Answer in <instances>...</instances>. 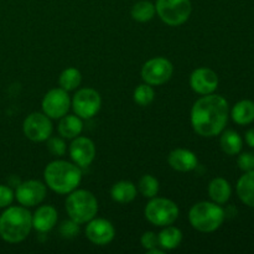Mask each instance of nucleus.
I'll list each match as a JSON object with an SVG mask.
<instances>
[{"mask_svg":"<svg viewBox=\"0 0 254 254\" xmlns=\"http://www.w3.org/2000/svg\"><path fill=\"white\" fill-rule=\"evenodd\" d=\"M237 195L240 200L248 207L254 208V170L246 171L237 181Z\"/></svg>","mask_w":254,"mask_h":254,"instance_id":"nucleus-21","label":"nucleus"},{"mask_svg":"<svg viewBox=\"0 0 254 254\" xmlns=\"http://www.w3.org/2000/svg\"><path fill=\"white\" fill-rule=\"evenodd\" d=\"M156 14L155 4H153L149 0H140L136 1L135 4L131 6L130 15L133 20L138 22H148L151 19H154Z\"/></svg>","mask_w":254,"mask_h":254,"instance_id":"nucleus-25","label":"nucleus"},{"mask_svg":"<svg viewBox=\"0 0 254 254\" xmlns=\"http://www.w3.org/2000/svg\"><path fill=\"white\" fill-rule=\"evenodd\" d=\"M82 82V74L79 69L74 68V67H68L64 68V71L60 73L59 77V84L62 89L69 92L74 91L79 87Z\"/></svg>","mask_w":254,"mask_h":254,"instance_id":"nucleus-26","label":"nucleus"},{"mask_svg":"<svg viewBox=\"0 0 254 254\" xmlns=\"http://www.w3.org/2000/svg\"><path fill=\"white\" fill-rule=\"evenodd\" d=\"M246 141H247V144L251 148H254V128L247 130V133H246Z\"/></svg>","mask_w":254,"mask_h":254,"instance_id":"nucleus-34","label":"nucleus"},{"mask_svg":"<svg viewBox=\"0 0 254 254\" xmlns=\"http://www.w3.org/2000/svg\"><path fill=\"white\" fill-rule=\"evenodd\" d=\"M64 207L71 220L79 225H84L96 217L98 212V201L91 191L76 189L68 193Z\"/></svg>","mask_w":254,"mask_h":254,"instance_id":"nucleus-5","label":"nucleus"},{"mask_svg":"<svg viewBox=\"0 0 254 254\" xmlns=\"http://www.w3.org/2000/svg\"><path fill=\"white\" fill-rule=\"evenodd\" d=\"M84 233H86V237L89 242L103 247V246L109 245L114 240L116 228L111 221L106 220V218L94 217L87 222Z\"/></svg>","mask_w":254,"mask_h":254,"instance_id":"nucleus-13","label":"nucleus"},{"mask_svg":"<svg viewBox=\"0 0 254 254\" xmlns=\"http://www.w3.org/2000/svg\"><path fill=\"white\" fill-rule=\"evenodd\" d=\"M138 189L131 181L122 180L114 184L111 189V197L114 202L122 203H130L131 201L135 200Z\"/></svg>","mask_w":254,"mask_h":254,"instance_id":"nucleus-19","label":"nucleus"},{"mask_svg":"<svg viewBox=\"0 0 254 254\" xmlns=\"http://www.w3.org/2000/svg\"><path fill=\"white\" fill-rule=\"evenodd\" d=\"M32 230V213L24 206L6 207L0 215V237L5 242L20 243Z\"/></svg>","mask_w":254,"mask_h":254,"instance_id":"nucleus-3","label":"nucleus"},{"mask_svg":"<svg viewBox=\"0 0 254 254\" xmlns=\"http://www.w3.org/2000/svg\"><path fill=\"white\" fill-rule=\"evenodd\" d=\"M174 66L165 57L148 60L141 67V78L150 86H163L173 77Z\"/></svg>","mask_w":254,"mask_h":254,"instance_id":"nucleus-9","label":"nucleus"},{"mask_svg":"<svg viewBox=\"0 0 254 254\" xmlns=\"http://www.w3.org/2000/svg\"><path fill=\"white\" fill-rule=\"evenodd\" d=\"M159 237V247L164 251H173L178 248L183 242V232L180 228L175 227L173 225L165 226L161 230L160 233H158Z\"/></svg>","mask_w":254,"mask_h":254,"instance_id":"nucleus-23","label":"nucleus"},{"mask_svg":"<svg viewBox=\"0 0 254 254\" xmlns=\"http://www.w3.org/2000/svg\"><path fill=\"white\" fill-rule=\"evenodd\" d=\"M179 206L170 198L155 197L150 198L144 208L145 218L156 227H165L173 225L179 218Z\"/></svg>","mask_w":254,"mask_h":254,"instance_id":"nucleus-6","label":"nucleus"},{"mask_svg":"<svg viewBox=\"0 0 254 254\" xmlns=\"http://www.w3.org/2000/svg\"><path fill=\"white\" fill-rule=\"evenodd\" d=\"M138 190L144 197L153 198L158 196L159 190H160V185H159L158 179L154 178L153 175H143L138 183Z\"/></svg>","mask_w":254,"mask_h":254,"instance_id":"nucleus-27","label":"nucleus"},{"mask_svg":"<svg viewBox=\"0 0 254 254\" xmlns=\"http://www.w3.org/2000/svg\"><path fill=\"white\" fill-rule=\"evenodd\" d=\"M133 99L138 106L140 107H146L149 104H151L155 99V91H154L153 86L148 83H141L134 89L133 93Z\"/></svg>","mask_w":254,"mask_h":254,"instance_id":"nucleus-28","label":"nucleus"},{"mask_svg":"<svg viewBox=\"0 0 254 254\" xmlns=\"http://www.w3.org/2000/svg\"><path fill=\"white\" fill-rule=\"evenodd\" d=\"M140 245L144 250L149 251L155 250L159 248V237L155 232L153 231H148V232H144L140 237Z\"/></svg>","mask_w":254,"mask_h":254,"instance_id":"nucleus-31","label":"nucleus"},{"mask_svg":"<svg viewBox=\"0 0 254 254\" xmlns=\"http://www.w3.org/2000/svg\"><path fill=\"white\" fill-rule=\"evenodd\" d=\"M218 76L208 67H198L190 74V87L200 96L215 93L218 87Z\"/></svg>","mask_w":254,"mask_h":254,"instance_id":"nucleus-15","label":"nucleus"},{"mask_svg":"<svg viewBox=\"0 0 254 254\" xmlns=\"http://www.w3.org/2000/svg\"><path fill=\"white\" fill-rule=\"evenodd\" d=\"M59 231H60V235H61V237L71 240V238H74L76 236H78L79 223H77L76 221H73L69 218V220L64 221V222L60 225Z\"/></svg>","mask_w":254,"mask_h":254,"instance_id":"nucleus-30","label":"nucleus"},{"mask_svg":"<svg viewBox=\"0 0 254 254\" xmlns=\"http://www.w3.org/2000/svg\"><path fill=\"white\" fill-rule=\"evenodd\" d=\"M207 191L211 201L218 203V205H223L227 202L232 195V188H231L230 183L223 178H215L213 180H211L208 184Z\"/></svg>","mask_w":254,"mask_h":254,"instance_id":"nucleus-20","label":"nucleus"},{"mask_svg":"<svg viewBox=\"0 0 254 254\" xmlns=\"http://www.w3.org/2000/svg\"><path fill=\"white\" fill-rule=\"evenodd\" d=\"M156 14L169 26L185 24L192 12L191 0H156Z\"/></svg>","mask_w":254,"mask_h":254,"instance_id":"nucleus-7","label":"nucleus"},{"mask_svg":"<svg viewBox=\"0 0 254 254\" xmlns=\"http://www.w3.org/2000/svg\"><path fill=\"white\" fill-rule=\"evenodd\" d=\"M59 134L64 139H74L76 136L81 135L83 130V122L76 114H66L60 118L59 126H57Z\"/></svg>","mask_w":254,"mask_h":254,"instance_id":"nucleus-18","label":"nucleus"},{"mask_svg":"<svg viewBox=\"0 0 254 254\" xmlns=\"http://www.w3.org/2000/svg\"><path fill=\"white\" fill-rule=\"evenodd\" d=\"M69 156L72 161L81 169L88 168L96 158V145L93 140L87 136H76L72 139L68 148Z\"/></svg>","mask_w":254,"mask_h":254,"instance_id":"nucleus-14","label":"nucleus"},{"mask_svg":"<svg viewBox=\"0 0 254 254\" xmlns=\"http://www.w3.org/2000/svg\"><path fill=\"white\" fill-rule=\"evenodd\" d=\"M22 131L29 140L42 143L52 135L54 126L51 118H49L44 112H34L25 118L22 123Z\"/></svg>","mask_w":254,"mask_h":254,"instance_id":"nucleus-10","label":"nucleus"},{"mask_svg":"<svg viewBox=\"0 0 254 254\" xmlns=\"http://www.w3.org/2000/svg\"><path fill=\"white\" fill-rule=\"evenodd\" d=\"M226 212L221 205L213 201H201L195 203L189 211V222L196 231L212 233L222 226Z\"/></svg>","mask_w":254,"mask_h":254,"instance_id":"nucleus-4","label":"nucleus"},{"mask_svg":"<svg viewBox=\"0 0 254 254\" xmlns=\"http://www.w3.org/2000/svg\"><path fill=\"white\" fill-rule=\"evenodd\" d=\"M46 148L52 155L57 156V158L64 156L67 151L66 141L62 136H50L46 140Z\"/></svg>","mask_w":254,"mask_h":254,"instance_id":"nucleus-29","label":"nucleus"},{"mask_svg":"<svg viewBox=\"0 0 254 254\" xmlns=\"http://www.w3.org/2000/svg\"><path fill=\"white\" fill-rule=\"evenodd\" d=\"M59 213L51 205H42L32 213V228L40 233L50 232L57 225Z\"/></svg>","mask_w":254,"mask_h":254,"instance_id":"nucleus-17","label":"nucleus"},{"mask_svg":"<svg viewBox=\"0 0 254 254\" xmlns=\"http://www.w3.org/2000/svg\"><path fill=\"white\" fill-rule=\"evenodd\" d=\"M230 117V106L220 94H206L193 103L190 113L191 127L203 138H213L225 130Z\"/></svg>","mask_w":254,"mask_h":254,"instance_id":"nucleus-1","label":"nucleus"},{"mask_svg":"<svg viewBox=\"0 0 254 254\" xmlns=\"http://www.w3.org/2000/svg\"><path fill=\"white\" fill-rule=\"evenodd\" d=\"M168 163L171 169L179 173H190L198 165V159L193 151L189 149L178 148L170 151L168 156Z\"/></svg>","mask_w":254,"mask_h":254,"instance_id":"nucleus-16","label":"nucleus"},{"mask_svg":"<svg viewBox=\"0 0 254 254\" xmlns=\"http://www.w3.org/2000/svg\"><path fill=\"white\" fill-rule=\"evenodd\" d=\"M44 180L47 188L59 195H68L76 190L82 181V170L74 163L54 160L44 170Z\"/></svg>","mask_w":254,"mask_h":254,"instance_id":"nucleus-2","label":"nucleus"},{"mask_svg":"<svg viewBox=\"0 0 254 254\" xmlns=\"http://www.w3.org/2000/svg\"><path fill=\"white\" fill-rule=\"evenodd\" d=\"M15 198V192L10 186L0 185V208L9 207Z\"/></svg>","mask_w":254,"mask_h":254,"instance_id":"nucleus-32","label":"nucleus"},{"mask_svg":"<svg viewBox=\"0 0 254 254\" xmlns=\"http://www.w3.org/2000/svg\"><path fill=\"white\" fill-rule=\"evenodd\" d=\"M231 117L238 126H248L254 122V102L243 99L237 102L231 111Z\"/></svg>","mask_w":254,"mask_h":254,"instance_id":"nucleus-22","label":"nucleus"},{"mask_svg":"<svg viewBox=\"0 0 254 254\" xmlns=\"http://www.w3.org/2000/svg\"><path fill=\"white\" fill-rule=\"evenodd\" d=\"M238 168L241 170L251 171L254 170V153H243L238 156Z\"/></svg>","mask_w":254,"mask_h":254,"instance_id":"nucleus-33","label":"nucleus"},{"mask_svg":"<svg viewBox=\"0 0 254 254\" xmlns=\"http://www.w3.org/2000/svg\"><path fill=\"white\" fill-rule=\"evenodd\" d=\"M220 145L223 153L227 154V155H237L242 150L243 140L237 131L228 129V130L221 133Z\"/></svg>","mask_w":254,"mask_h":254,"instance_id":"nucleus-24","label":"nucleus"},{"mask_svg":"<svg viewBox=\"0 0 254 254\" xmlns=\"http://www.w3.org/2000/svg\"><path fill=\"white\" fill-rule=\"evenodd\" d=\"M46 193V184L39 180H26L16 186L15 198L24 207H35L45 200Z\"/></svg>","mask_w":254,"mask_h":254,"instance_id":"nucleus-12","label":"nucleus"},{"mask_svg":"<svg viewBox=\"0 0 254 254\" xmlns=\"http://www.w3.org/2000/svg\"><path fill=\"white\" fill-rule=\"evenodd\" d=\"M71 107L74 114L82 119H91L99 112L102 107L101 94L93 88H81L73 94Z\"/></svg>","mask_w":254,"mask_h":254,"instance_id":"nucleus-8","label":"nucleus"},{"mask_svg":"<svg viewBox=\"0 0 254 254\" xmlns=\"http://www.w3.org/2000/svg\"><path fill=\"white\" fill-rule=\"evenodd\" d=\"M42 112L51 119H60L68 113L71 108V98L68 92L59 88H52L44 96L41 102Z\"/></svg>","mask_w":254,"mask_h":254,"instance_id":"nucleus-11","label":"nucleus"}]
</instances>
